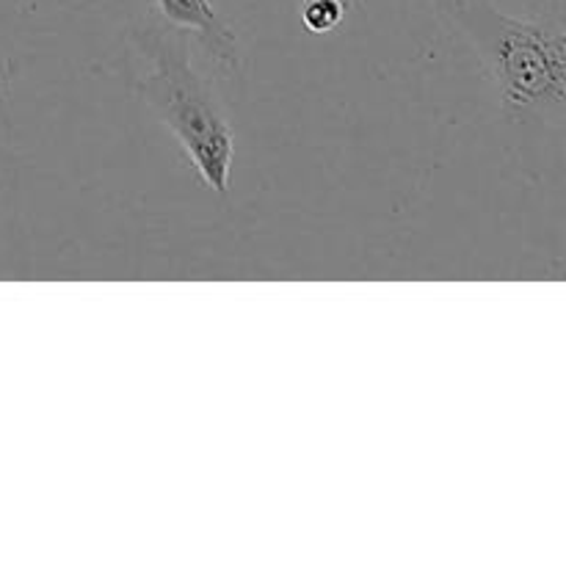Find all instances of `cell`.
I'll list each match as a JSON object with an SVG mask.
<instances>
[{"label":"cell","instance_id":"cell-4","mask_svg":"<svg viewBox=\"0 0 566 566\" xmlns=\"http://www.w3.org/2000/svg\"><path fill=\"white\" fill-rule=\"evenodd\" d=\"M346 11H348L346 0H304L302 20L304 25H307V31L329 33L340 25Z\"/></svg>","mask_w":566,"mask_h":566},{"label":"cell","instance_id":"cell-3","mask_svg":"<svg viewBox=\"0 0 566 566\" xmlns=\"http://www.w3.org/2000/svg\"><path fill=\"white\" fill-rule=\"evenodd\" d=\"M160 17L180 31L197 33L208 59L227 75H241V50L235 31L227 25L210 0H155Z\"/></svg>","mask_w":566,"mask_h":566},{"label":"cell","instance_id":"cell-2","mask_svg":"<svg viewBox=\"0 0 566 566\" xmlns=\"http://www.w3.org/2000/svg\"><path fill=\"white\" fill-rule=\"evenodd\" d=\"M149 66L142 77V99L160 119V125L177 138L197 175L210 191L224 197L230 191L235 133L188 64L180 44L166 39L158 28L138 33Z\"/></svg>","mask_w":566,"mask_h":566},{"label":"cell","instance_id":"cell-1","mask_svg":"<svg viewBox=\"0 0 566 566\" xmlns=\"http://www.w3.org/2000/svg\"><path fill=\"white\" fill-rule=\"evenodd\" d=\"M446 17L475 48L509 114L520 119L562 114L566 103L562 22L503 14L486 0H448Z\"/></svg>","mask_w":566,"mask_h":566}]
</instances>
